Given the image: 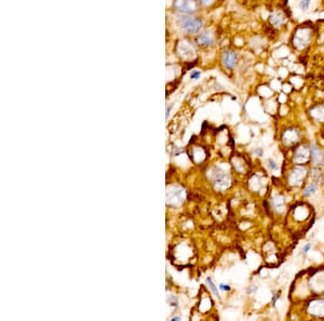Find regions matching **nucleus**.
<instances>
[{"mask_svg":"<svg viewBox=\"0 0 324 321\" xmlns=\"http://www.w3.org/2000/svg\"><path fill=\"white\" fill-rule=\"evenodd\" d=\"M173 6L177 11L189 14V13H194L197 11L198 4L196 0H175Z\"/></svg>","mask_w":324,"mask_h":321,"instance_id":"obj_2","label":"nucleus"},{"mask_svg":"<svg viewBox=\"0 0 324 321\" xmlns=\"http://www.w3.org/2000/svg\"><path fill=\"white\" fill-rule=\"evenodd\" d=\"M200 76H201V73L199 70H192V73L190 74V78L194 80H198L200 78Z\"/></svg>","mask_w":324,"mask_h":321,"instance_id":"obj_10","label":"nucleus"},{"mask_svg":"<svg viewBox=\"0 0 324 321\" xmlns=\"http://www.w3.org/2000/svg\"><path fill=\"white\" fill-rule=\"evenodd\" d=\"M284 19H285V18H284V15L282 14V13L274 12L273 14L270 16V23L272 24L274 27H279V26H281L283 24Z\"/></svg>","mask_w":324,"mask_h":321,"instance_id":"obj_5","label":"nucleus"},{"mask_svg":"<svg viewBox=\"0 0 324 321\" xmlns=\"http://www.w3.org/2000/svg\"><path fill=\"white\" fill-rule=\"evenodd\" d=\"M223 63L225 67L228 69H232L237 64V54L232 51H226L223 54Z\"/></svg>","mask_w":324,"mask_h":321,"instance_id":"obj_3","label":"nucleus"},{"mask_svg":"<svg viewBox=\"0 0 324 321\" xmlns=\"http://www.w3.org/2000/svg\"><path fill=\"white\" fill-rule=\"evenodd\" d=\"M206 282H208V284H209V286H210V289L213 291V293L215 294V295H216L217 297H219V294H218V290H217V288L215 286V284L213 283L212 279H211L210 277H208V278H206Z\"/></svg>","mask_w":324,"mask_h":321,"instance_id":"obj_8","label":"nucleus"},{"mask_svg":"<svg viewBox=\"0 0 324 321\" xmlns=\"http://www.w3.org/2000/svg\"><path fill=\"white\" fill-rule=\"evenodd\" d=\"M315 190H316V185L315 184H310L305 189V192H304V196H305V197H309L310 195H312L313 193H315Z\"/></svg>","mask_w":324,"mask_h":321,"instance_id":"obj_7","label":"nucleus"},{"mask_svg":"<svg viewBox=\"0 0 324 321\" xmlns=\"http://www.w3.org/2000/svg\"><path fill=\"white\" fill-rule=\"evenodd\" d=\"M310 2H311V0H301L300 3H299L300 9L301 10H307L309 8V5H310Z\"/></svg>","mask_w":324,"mask_h":321,"instance_id":"obj_9","label":"nucleus"},{"mask_svg":"<svg viewBox=\"0 0 324 321\" xmlns=\"http://www.w3.org/2000/svg\"><path fill=\"white\" fill-rule=\"evenodd\" d=\"M172 320H181V317H173Z\"/></svg>","mask_w":324,"mask_h":321,"instance_id":"obj_17","label":"nucleus"},{"mask_svg":"<svg viewBox=\"0 0 324 321\" xmlns=\"http://www.w3.org/2000/svg\"><path fill=\"white\" fill-rule=\"evenodd\" d=\"M310 248H311V245H310L309 243L306 244L305 247H304V249H302V253H304V254H307V253L309 252V250H310Z\"/></svg>","mask_w":324,"mask_h":321,"instance_id":"obj_15","label":"nucleus"},{"mask_svg":"<svg viewBox=\"0 0 324 321\" xmlns=\"http://www.w3.org/2000/svg\"><path fill=\"white\" fill-rule=\"evenodd\" d=\"M254 153L255 154H257V156L258 157H261L263 156V150L260 149V148H256V149H254Z\"/></svg>","mask_w":324,"mask_h":321,"instance_id":"obj_16","label":"nucleus"},{"mask_svg":"<svg viewBox=\"0 0 324 321\" xmlns=\"http://www.w3.org/2000/svg\"><path fill=\"white\" fill-rule=\"evenodd\" d=\"M178 24H180V27L188 34H195L202 27L201 19L192 16H181L178 19Z\"/></svg>","mask_w":324,"mask_h":321,"instance_id":"obj_1","label":"nucleus"},{"mask_svg":"<svg viewBox=\"0 0 324 321\" xmlns=\"http://www.w3.org/2000/svg\"><path fill=\"white\" fill-rule=\"evenodd\" d=\"M268 166H269V168H270L271 170H277V169H278L277 162H275L274 160H272V159H269V160H268Z\"/></svg>","mask_w":324,"mask_h":321,"instance_id":"obj_11","label":"nucleus"},{"mask_svg":"<svg viewBox=\"0 0 324 321\" xmlns=\"http://www.w3.org/2000/svg\"><path fill=\"white\" fill-rule=\"evenodd\" d=\"M219 289H220L222 291H224V292H226V291H229V290H230V286H229L228 284L220 283V284H219Z\"/></svg>","mask_w":324,"mask_h":321,"instance_id":"obj_12","label":"nucleus"},{"mask_svg":"<svg viewBox=\"0 0 324 321\" xmlns=\"http://www.w3.org/2000/svg\"><path fill=\"white\" fill-rule=\"evenodd\" d=\"M172 106H173V105L171 104V105H169V106L167 107V110H165V119H168V118H169V116H170V111H171V109H172Z\"/></svg>","mask_w":324,"mask_h":321,"instance_id":"obj_14","label":"nucleus"},{"mask_svg":"<svg viewBox=\"0 0 324 321\" xmlns=\"http://www.w3.org/2000/svg\"><path fill=\"white\" fill-rule=\"evenodd\" d=\"M197 42L202 47H210L214 42V36L209 31H204L197 37Z\"/></svg>","mask_w":324,"mask_h":321,"instance_id":"obj_4","label":"nucleus"},{"mask_svg":"<svg viewBox=\"0 0 324 321\" xmlns=\"http://www.w3.org/2000/svg\"><path fill=\"white\" fill-rule=\"evenodd\" d=\"M200 2L203 4V5H210L214 2V0H200Z\"/></svg>","mask_w":324,"mask_h":321,"instance_id":"obj_13","label":"nucleus"},{"mask_svg":"<svg viewBox=\"0 0 324 321\" xmlns=\"http://www.w3.org/2000/svg\"><path fill=\"white\" fill-rule=\"evenodd\" d=\"M322 157H323V153L321 150H319L315 146L312 147V159L314 162H320L322 160Z\"/></svg>","mask_w":324,"mask_h":321,"instance_id":"obj_6","label":"nucleus"}]
</instances>
